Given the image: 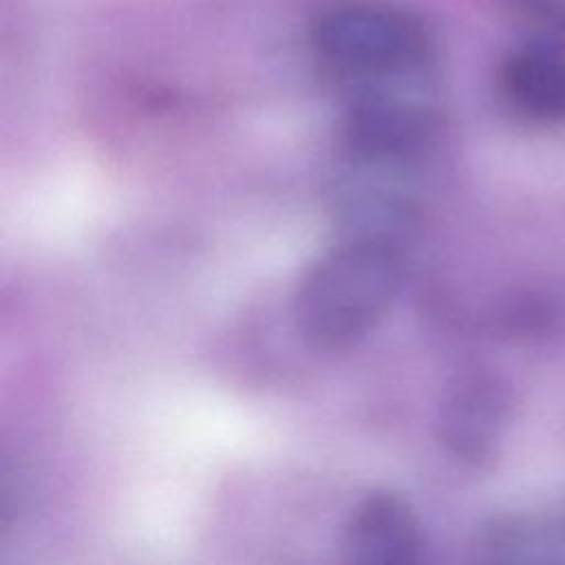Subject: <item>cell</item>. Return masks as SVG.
Instances as JSON below:
<instances>
[{
	"instance_id": "cell-1",
	"label": "cell",
	"mask_w": 565,
	"mask_h": 565,
	"mask_svg": "<svg viewBox=\"0 0 565 565\" xmlns=\"http://www.w3.org/2000/svg\"><path fill=\"white\" fill-rule=\"evenodd\" d=\"M404 280L397 243L342 236L300 278L294 320L316 347H342L366 335L391 311Z\"/></svg>"
},
{
	"instance_id": "cell-2",
	"label": "cell",
	"mask_w": 565,
	"mask_h": 565,
	"mask_svg": "<svg viewBox=\"0 0 565 565\" xmlns=\"http://www.w3.org/2000/svg\"><path fill=\"white\" fill-rule=\"evenodd\" d=\"M311 46L344 84L433 66L435 40L422 18L388 0H335L311 22Z\"/></svg>"
},
{
	"instance_id": "cell-3",
	"label": "cell",
	"mask_w": 565,
	"mask_h": 565,
	"mask_svg": "<svg viewBox=\"0 0 565 565\" xmlns=\"http://www.w3.org/2000/svg\"><path fill=\"white\" fill-rule=\"evenodd\" d=\"M422 525L411 503L388 490L369 492L349 514L344 556L364 565H406L419 561Z\"/></svg>"
},
{
	"instance_id": "cell-4",
	"label": "cell",
	"mask_w": 565,
	"mask_h": 565,
	"mask_svg": "<svg viewBox=\"0 0 565 565\" xmlns=\"http://www.w3.org/2000/svg\"><path fill=\"white\" fill-rule=\"evenodd\" d=\"M503 99L525 117L556 121L565 117V46L525 42L499 71Z\"/></svg>"
},
{
	"instance_id": "cell-5",
	"label": "cell",
	"mask_w": 565,
	"mask_h": 565,
	"mask_svg": "<svg viewBox=\"0 0 565 565\" xmlns=\"http://www.w3.org/2000/svg\"><path fill=\"white\" fill-rule=\"evenodd\" d=\"M499 402L483 382H461L441 411V435L463 457H479L494 439Z\"/></svg>"
},
{
	"instance_id": "cell-6",
	"label": "cell",
	"mask_w": 565,
	"mask_h": 565,
	"mask_svg": "<svg viewBox=\"0 0 565 565\" xmlns=\"http://www.w3.org/2000/svg\"><path fill=\"white\" fill-rule=\"evenodd\" d=\"M530 42L565 46V0H510Z\"/></svg>"
}]
</instances>
